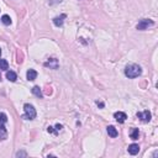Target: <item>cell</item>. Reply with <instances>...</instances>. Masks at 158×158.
<instances>
[{
	"mask_svg": "<svg viewBox=\"0 0 158 158\" xmlns=\"http://www.w3.org/2000/svg\"><path fill=\"white\" fill-rule=\"evenodd\" d=\"M141 73H142V68L138 64L131 63L128 66H126V68H125V75L127 78H137L141 75Z\"/></svg>",
	"mask_w": 158,
	"mask_h": 158,
	"instance_id": "6da1fadb",
	"label": "cell"
},
{
	"mask_svg": "<svg viewBox=\"0 0 158 158\" xmlns=\"http://www.w3.org/2000/svg\"><path fill=\"white\" fill-rule=\"evenodd\" d=\"M24 110H25V114L22 115V119L25 120H33L36 118V110L32 106L31 104H25L24 106Z\"/></svg>",
	"mask_w": 158,
	"mask_h": 158,
	"instance_id": "7a4b0ae2",
	"label": "cell"
},
{
	"mask_svg": "<svg viewBox=\"0 0 158 158\" xmlns=\"http://www.w3.org/2000/svg\"><path fill=\"white\" fill-rule=\"evenodd\" d=\"M153 25H154V22L152 21V20H149V19H142L137 24L136 28H137V30H141L142 31V30H146L148 26H153Z\"/></svg>",
	"mask_w": 158,
	"mask_h": 158,
	"instance_id": "3957f363",
	"label": "cell"
},
{
	"mask_svg": "<svg viewBox=\"0 0 158 158\" xmlns=\"http://www.w3.org/2000/svg\"><path fill=\"white\" fill-rule=\"evenodd\" d=\"M137 118L141 119L143 122H149L151 118H152V114L148 110H145V111H142V113H137Z\"/></svg>",
	"mask_w": 158,
	"mask_h": 158,
	"instance_id": "277c9868",
	"label": "cell"
},
{
	"mask_svg": "<svg viewBox=\"0 0 158 158\" xmlns=\"http://www.w3.org/2000/svg\"><path fill=\"white\" fill-rule=\"evenodd\" d=\"M114 118L119 124H124V122L126 121V119H127V115L125 113H122V111H116V113L114 114Z\"/></svg>",
	"mask_w": 158,
	"mask_h": 158,
	"instance_id": "5b68a950",
	"label": "cell"
},
{
	"mask_svg": "<svg viewBox=\"0 0 158 158\" xmlns=\"http://www.w3.org/2000/svg\"><path fill=\"white\" fill-rule=\"evenodd\" d=\"M127 151H128V153H130V154L135 156V154H137L138 152H140V146H138V145H136V143H132V145L128 146Z\"/></svg>",
	"mask_w": 158,
	"mask_h": 158,
	"instance_id": "8992f818",
	"label": "cell"
},
{
	"mask_svg": "<svg viewBox=\"0 0 158 158\" xmlns=\"http://www.w3.org/2000/svg\"><path fill=\"white\" fill-rule=\"evenodd\" d=\"M26 77H27V80H35L37 78V72L35 69H28Z\"/></svg>",
	"mask_w": 158,
	"mask_h": 158,
	"instance_id": "52a82bcc",
	"label": "cell"
},
{
	"mask_svg": "<svg viewBox=\"0 0 158 158\" xmlns=\"http://www.w3.org/2000/svg\"><path fill=\"white\" fill-rule=\"evenodd\" d=\"M31 91H32V94L35 95V96H37V98H40V99H42L43 98V94H42V90L40 89V86H33L32 89H31Z\"/></svg>",
	"mask_w": 158,
	"mask_h": 158,
	"instance_id": "ba28073f",
	"label": "cell"
},
{
	"mask_svg": "<svg viewBox=\"0 0 158 158\" xmlns=\"http://www.w3.org/2000/svg\"><path fill=\"white\" fill-rule=\"evenodd\" d=\"M8 137V131H6V127L4 125H0V140H6Z\"/></svg>",
	"mask_w": 158,
	"mask_h": 158,
	"instance_id": "9c48e42d",
	"label": "cell"
},
{
	"mask_svg": "<svg viewBox=\"0 0 158 158\" xmlns=\"http://www.w3.org/2000/svg\"><path fill=\"white\" fill-rule=\"evenodd\" d=\"M45 66H46V67H50V68H53V69H57L58 62H57V60H55V58H52V60H50L48 62L45 63Z\"/></svg>",
	"mask_w": 158,
	"mask_h": 158,
	"instance_id": "30bf717a",
	"label": "cell"
},
{
	"mask_svg": "<svg viewBox=\"0 0 158 158\" xmlns=\"http://www.w3.org/2000/svg\"><path fill=\"white\" fill-rule=\"evenodd\" d=\"M106 131H108V133H109L110 137H116V136L119 135V133H118V130H116L114 126H108V127H106Z\"/></svg>",
	"mask_w": 158,
	"mask_h": 158,
	"instance_id": "8fae6325",
	"label": "cell"
},
{
	"mask_svg": "<svg viewBox=\"0 0 158 158\" xmlns=\"http://www.w3.org/2000/svg\"><path fill=\"white\" fill-rule=\"evenodd\" d=\"M63 19H66V15H61V16H57V17H55L53 19V24L56 25V26H62L63 25Z\"/></svg>",
	"mask_w": 158,
	"mask_h": 158,
	"instance_id": "7c38bea8",
	"label": "cell"
},
{
	"mask_svg": "<svg viewBox=\"0 0 158 158\" xmlns=\"http://www.w3.org/2000/svg\"><path fill=\"white\" fill-rule=\"evenodd\" d=\"M6 78H8V80H10V81H15V80L17 79V75H16V73L13 72V71H8V72H6Z\"/></svg>",
	"mask_w": 158,
	"mask_h": 158,
	"instance_id": "4fadbf2b",
	"label": "cell"
},
{
	"mask_svg": "<svg viewBox=\"0 0 158 158\" xmlns=\"http://www.w3.org/2000/svg\"><path fill=\"white\" fill-rule=\"evenodd\" d=\"M130 136H131L132 140H138V136H140L138 128H132V130H131V133H130Z\"/></svg>",
	"mask_w": 158,
	"mask_h": 158,
	"instance_id": "5bb4252c",
	"label": "cell"
},
{
	"mask_svg": "<svg viewBox=\"0 0 158 158\" xmlns=\"http://www.w3.org/2000/svg\"><path fill=\"white\" fill-rule=\"evenodd\" d=\"M9 68V63L6 60H0V69H3V71H6Z\"/></svg>",
	"mask_w": 158,
	"mask_h": 158,
	"instance_id": "9a60e30c",
	"label": "cell"
},
{
	"mask_svg": "<svg viewBox=\"0 0 158 158\" xmlns=\"http://www.w3.org/2000/svg\"><path fill=\"white\" fill-rule=\"evenodd\" d=\"M1 22H3V24L4 25H10L11 24V19H10V16L9 15H4L3 17H1Z\"/></svg>",
	"mask_w": 158,
	"mask_h": 158,
	"instance_id": "2e32d148",
	"label": "cell"
},
{
	"mask_svg": "<svg viewBox=\"0 0 158 158\" xmlns=\"http://www.w3.org/2000/svg\"><path fill=\"white\" fill-rule=\"evenodd\" d=\"M8 122V116L4 113H0V125H4Z\"/></svg>",
	"mask_w": 158,
	"mask_h": 158,
	"instance_id": "e0dca14e",
	"label": "cell"
},
{
	"mask_svg": "<svg viewBox=\"0 0 158 158\" xmlns=\"http://www.w3.org/2000/svg\"><path fill=\"white\" fill-rule=\"evenodd\" d=\"M27 154H26V152H17V153H16V157H26Z\"/></svg>",
	"mask_w": 158,
	"mask_h": 158,
	"instance_id": "ac0fdd59",
	"label": "cell"
},
{
	"mask_svg": "<svg viewBox=\"0 0 158 158\" xmlns=\"http://www.w3.org/2000/svg\"><path fill=\"white\" fill-rule=\"evenodd\" d=\"M47 131H48V132H51V133H56V132H55V130H53V127H52V126H48Z\"/></svg>",
	"mask_w": 158,
	"mask_h": 158,
	"instance_id": "d6986e66",
	"label": "cell"
},
{
	"mask_svg": "<svg viewBox=\"0 0 158 158\" xmlns=\"http://www.w3.org/2000/svg\"><path fill=\"white\" fill-rule=\"evenodd\" d=\"M56 130H57V131H61V130H62V125L57 124V125H56Z\"/></svg>",
	"mask_w": 158,
	"mask_h": 158,
	"instance_id": "ffe728a7",
	"label": "cell"
},
{
	"mask_svg": "<svg viewBox=\"0 0 158 158\" xmlns=\"http://www.w3.org/2000/svg\"><path fill=\"white\" fill-rule=\"evenodd\" d=\"M96 104H98V106H100V108H104V104H103V103H99V101H96Z\"/></svg>",
	"mask_w": 158,
	"mask_h": 158,
	"instance_id": "44dd1931",
	"label": "cell"
},
{
	"mask_svg": "<svg viewBox=\"0 0 158 158\" xmlns=\"http://www.w3.org/2000/svg\"><path fill=\"white\" fill-rule=\"evenodd\" d=\"M0 56H1V50H0Z\"/></svg>",
	"mask_w": 158,
	"mask_h": 158,
	"instance_id": "7402d4cb",
	"label": "cell"
}]
</instances>
